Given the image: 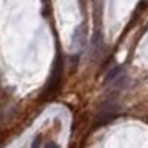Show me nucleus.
<instances>
[{
  "label": "nucleus",
  "instance_id": "1",
  "mask_svg": "<svg viewBox=\"0 0 148 148\" xmlns=\"http://www.w3.org/2000/svg\"><path fill=\"white\" fill-rule=\"evenodd\" d=\"M62 74H64V62H62V58L61 55H58L55 64H53V71H52V76H51V80H49L47 86H46V90H45V96H49L55 93L59 86H61V82H62Z\"/></svg>",
  "mask_w": 148,
  "mask_h": 148
},
{
  "label": "nucleus",
  "instance_id": "2",
  "mask_svg": "<svg viewBox=\"0 0 148 148\" xmlns=\"http://www.w3.org/2000/svg\"><path fill=\"white\" fill-rule=\"evenodd\" d=\"M117 111H119V108L116 105H113V104H110V105L104 104L101 111H99V114H98V119H96V127L98 126H105V125H108L111 120H114L117 117V114H119Z\"/></svg>",
  "mask_w": 148,
  "mask_h": 148
},
{
  "label": "nucleus",
  "instance_id": "3",
  "mask_svg": "<svg viewBox=\"0 0 148 148\" xmlns=\"http://www.w3.org/2000/svg\"><path fill=\"white\" fill-rule=\"evenodd\" d=\"M121 71V68L120 67H116L114 70H111L108 74H107V77H105V80H104V83H108V82H111V80H114L116 79V76Z\"/></svg>",
  "mask_w": 148,
  "mask_h": 148
},
{
  "label": "nucleus",
  "instance_id": "4",
  "mask_svg": "<svg viewBox=\"0 0 148 148\" xmlns=\"http://www.w3.org/2000/svg\"><path fill=\"white\" fill-rule=\"evenodd\" d=\"M40 144H42V136H37V138L33 141L31 148H39V147H40Z\"/></svg>",
  "mask_w": 148,
  "mask_h": 148
},
{
  "label": "nucleus",
  "instance_id": "5",
  "mask_svg": "<svg viewBox=\"0 0 148 148\" xmlns=\"http://www.w3.org/2000/svg\"><path fill=\"white\" fill-rule=\"evenodd\" d=\"M45 148H59V147H58L55 142H49V144H46V145H45Z\"/></svg>",
  "mask_w": 148,
  "mask_h": 148
}]
</instances>
